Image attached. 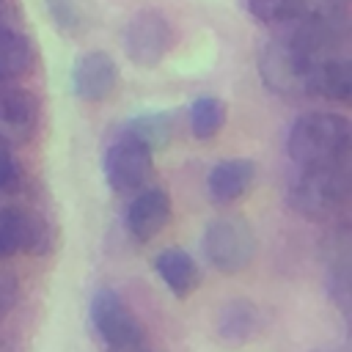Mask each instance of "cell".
Listing matches in <instances>:
<instances>
[{
    "label": "cell",
    "instance_id": "6da1fadb",
    "mask_svg": "<svg viewBox=\"0 0 352 352\" xmlns=\"http://www.w3.org/2000/svg\"><path fill=\"white\" fill-rule=\"evenodd\" d=\"M286 148L300 168L346 165L349 124L338 113H305L292 124Z\"/></svg>",
    "mask_w": 352,
    "mask_h": 352
},
{
    "label": "cell",
    "instance_id": "7a4b0ae2",
    "mask_svg": "<svg viewBox=\"0 0 352 352\" xmlns=\"http://www.w3.org/2000/svg\"><path fill=\"white\" fill-rule=\"evenodd\" d=\"M314 55L302 50L289 33L275 36L258 55V74L261 82L283 96V99H305L311 96V69Z\"/></svg>",
    "mask_w": 352,
    "mask_h": 352
},
{
    "label": "cell",
    "instance_id": "3957f363",
    "mask_svg": "<svg viewBox=\"0 0 352 352\" xmlns=\"http://www.w3.org/2000/svg\"><path fill=\"white\" fill-rule=\"evenodd\" d=\"M346 195H349L346 165H319L300 170L289 198L300 214L311 220H327L336 212H341Z\"/></svg>",
    "mask_w": 352,
    "mask_h": 352
},
{
    "label": "cell",
    "instance_id": "277c9868",
    "mask_svg": "<svg viewBox=\"0 0 352 352\" xmlns=\"http://www.w3.org/2000/svg\"><path fill=\"white\" fill-rule=\"evenodd\" d=\"M91 324L107 352L146 349V330L129 305L113 289H96L91 297Z\"/></svg>",
    "mask_w": 352,
    "mask_h": 352
},
{
    "label": "cell",
    "instance_id": "5b68a950",
    "mask_svg": "<svg viewBox=\"0 0 352 352\" xmlns=\"http://www.w3.org/2000/svg\"><path fill=\"white\" fill-rule=\"evenodd\" d=\"M204 256L226 275L245 270L256 256V234L250 223L236 214L214 217L204 231Z\"/></svg>",
    "mask_w": 352,
    "mask_h": 352
},
{
    "label": "cell",
    "instance_id": "8992f818",
    "mask_svg": "<svg viewBox=\"0 0 352 352\" xmlns=\"http://www.w3.org/2000/svg\"><path fill=\"white\" fill-rule=\"evenodd\" d=\"M104 182L116 192H138L140 187L148 184L151 170H154V151H148L140 140L129 135H118L107 151H104Z\"/></svg>",
    "mask_w": 352,
    "mask_h": 352
},
{
    "label": "cell",
    "instance_id": "52a82bcc",
    "mask_svg": "<svg viewBox=\"0 0 352 352\" xmlns=\"http://www.w3.org/2000/svg\"><path fill=\"white\" fill-rule=\"evenodd\" d=\"M173 47V30L160 11H140L124 28V52L132 63L154 69Z\"/></svg>",
    "mask_w": 352,
    "mask_h": 352
},
{
    "label": "cell",
    "instance_id": "ba28073f",
    "mask_svg": "<svg viewBox=\"0 0 352 352\" xmlns=\"http://www.w3.org/2000/svg\"><path fill=\"white\" fill-rule=\"evenodd\" d=\"M52 245V231L30 209L8 206L0 209V258H8L14 253H44Z\"/></svg>",
    "mask_w": 352,
    "mask_h": 352
},
{
    "label": "cell",
    "instance_id": "9c48e42d",
    "mask_svg": "<svg viewBox=\"0 0 352 352\" xmlns=\"http://www.w3.org/2000/svg\"><path fill=\"white\" fill-rule=\"evenodd\" d=\"M41 107L25 88H0V146H22L38 132Z\"/></svg>",
    "mask_w": 352,
    "mask_h": 352
},
{
    "label": "cell",
    "instance_id": "30bf717a",
    "mask_svg": "<svg viewBox=\"0 0 352 352\" xmlns=\"http://www.w3.org/2000/svg\"><path fill=\"white\" fill-rule=\"evenodd\" d=\"M170 220V198L162 187L157 184H146L135 192V198L126 206L124 223L126 231L138 239V242H148L154 239Z\"/></svg>",
    "mask_w": 352,
    "mask_h": 352
},
{
    "label": "cell",
    "instance_id": "8fae6325",
    "mask_svg": "<svg viewBox=\"0 0 352 352\" xmlns=\"http://www.w3.org/2000/svg\"><path fill=\"white\" fill-rule=\"evenodd\" d=\"M116 85H118V66L107 52L91 50L74 60L72 88L82 102H102L116 91Z\"/></svg>",
    "mask_w": 352,
    "mask_h": 352
},
{
    "label": "cell",
    "instance_id": "7c38bea8",
    "mask_svg": "<svg viewBox=\"0 0 352 352\" xmlns=\"http://www.w3.org/2000/svg\"><path fill=\"white\" fill-rule=\"evenodd\" d=\"M256 179V165L248 157H231L212 165L206 173V192L214 204H234L239 201Z\"/></svg>",
    "mask_w": 352,
    "mask_h": 352
},
{
    "label": "cell",
    "instance_id": "4fadbf2b",
    "mask_svg": "<svg viewBox=\"0 0 352 352\" xmlns=\"http://www.w3.org/2000/svg\"><path fill=\"white\" fill-rule=\"evenodd\" d=\"M154 270H157V275L162 278V283L176 297H187L201 283V270H198L195 258L187 250H182V248H165V250H160L157 258H154Z\"/></svg>",
    "mask_w": 352,
    "mask_h": 352
},
{
    "label": "cell",
    "instance_id": "5bb4252c",
    "mask_svg": "<svg viewBox=\"0 0 352 352\" xmlns=\"http://www.w3.org/2000/svg\"><path fill=\"white\" fill-rule=\"evenodd\" d=\"M352 94V72L344 58L324 55L314 60L311 69V96H324L333 102H349Z\"/></svg>",
    "mask_w": 352,
    "mask_h": 352
},
{
    "label": "cell",
    "instance_id": "9a60e30c",
    "mask_svg": "<svg viewBox=\"0 0 352 352\" xmlns=\"http://www.w3.org/2000/svg\"><path fill=\"white\" fill-rule=\"evenodd\" d=\"M33 60H36V50L28 33H22L8 22H0V82L28 74L33 69Z\"/></svg>",
    "mask_w": 352,
    "mask_h": 352
},
{
    "label": "cell",
    "instance_id": "2e32d148",
    "mask_svg": "<svg viewBox=\"0 0 352 352\" xmlns=\"http://www.w3.org/2000/svg\"><path fill=\"white\" fill-rule=\"evenodd\" d=\"M121 132L129 135V138H135V140H140L148 151H160V148H165V146L173 140L176 121H173V116L165 113V110H148V113L132 116V118L124 124Z\"/></svg>",
    "mask_w": 352,
    "mask_h": 352
},
{
    "label": "cell",
    "instance_id": "e0dca14e",
    "mask_svg": "<svg viewBox=\"0 0 352 352\" xmlns=\"http://www.w3.org/2000/svg\"><path fill=\"white\" fill-rule=\"evenodd\" d=\"M261 324V316L253 302L248 300H234L217 314V333L228 344H248Z\"/></svg>",
    "mask_w": 352,
    "mask_h": 352
},
{
    "label": "cell",
    "instance_id": "ac0fdd59",
    "mask_svg": "<svg viewBox=\"0 0 352 352\" xmlns=\"http://www.w3.org/2000/svg\"><path fill=\"white\" fill-rule=\"evenodd\" d=\"M226 124V104L212 94H201L190 104V132L198 140H212Z\"/></svg>",
    "mask_w": 352,
    "mask_h": 352
},
{
    "label": "cell",
    "instance_id": "d6986e66",
    "mask_svg": "<svg viewBox=\"0 0 352 352\" xmlns=\"http://www.w3.org/2000/svg\"><path fill=\"white\" fill-rule=\"evenodd\" d=\"M250 14L267 25H289L311 8V0H248Z\"/></svg>",
    "mask_w": 352,
    "mask_h": 352
},
{
    "label": "cell",
    "instance_id": "ffe728a7",
    "mask_svg": "<svg viewBox=\"0 0 352 352\" xmlns=\"http://www.w3.org/2000/svg\"><path fill=\"white\" fill-rule=\"evenodd\" d=\"M47 8H50V16L60 33L74 36L82 28V14H80L77 0H47Z\"/></svg>",
    "mask_w": 352,
    "mask_h": 352
},
{
    "label": "cell",
    "instance_id": "44dd1931",
    "mask_svg": "<svg viewBox=\"0 0 352 352\" xmlns=\"http://www.w3.org/2000/svg\"><path fill=\"white\" fill-rule=\"evenodd\" d=\"M16 182H19V165H16V157L11 154V148L0 146V192L11 190Z\"/></svg>",
    "mask_w": 352,
    "mask_h": 352
},
{
    "label": "cell",
    "instance_id": "7402d4cb",
    "mask_svg": "<svg viewBox=\"0 0 352 352\" xmlns=\"http://www.w3.org/2000/svg\"><path fill=\"white\" fill-rule=\"evenodd\" d=\"M16 302V280L6 272H0V319L8 316V311Z\"/></svg>",
    "mask_w": 352,
    "mask_h": 352
},
{
    "label": "cell",
    "instance_id": "603a6c76",
    "mask_svg": "<svg viewBox=\"0 0 352 352\" xmlns=\"http://www.w3.org/2000/svg\"><path fill=\"white\" fill-rule=\"evenodd\" d=\"M314 352H338V349H314Z\"/></svg>",
    "mask_w": 352,
    "mask_h": 352
},
{
    "label": "cell",
    "instance_id": "cb8c5ba5",
    "mask_svg": "<svg viewBox=\"0 0 352 352\" xmlns=\"http://www.w3.org/2000/svg\"><path fill=\"white\" fill-rule=\"evenodd\" d=\"M140 352H154V349H148V346H146V349H140Z\"/></svg>",
    "mask_w": 352,
    "mask_h": 352
},
{
    "label": "cell",
    "instance_id": "d4e9b609",
    "mask_svg": "<svg viewBox=\"0 0 352 352\" xmlns=\"http://www.w3.org/2000/svg\"><path fill=\"white\" fill-rule=\"evenodd\" d=\"M0 352H6V349H3V346H0Z\"/></svg>",
    "mask_w": 352,
    "mask_h": 352
}]
</instances>
